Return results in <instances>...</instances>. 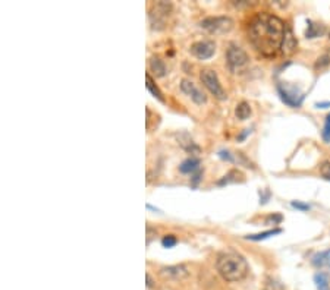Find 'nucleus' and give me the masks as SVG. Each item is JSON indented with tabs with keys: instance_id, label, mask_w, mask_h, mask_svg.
I'll return each instance as SVG.
<instances>
[{
	"instance_id": "1",
	"label": "nucleus",
	"mask_w": 330,
	"mask_h": 290,
	"mask_svg": "<svg viewBox=\"0 0 330 290\" xmlns=\"http://www.w3.org/2000/svg\"><path fill=\"white\" fill-rule=\"evenodd\" d=\"M285 22L273 13L261 12L254 16L248 27V38L254 49L266 57L275 56L283 43Z\"/></svg>"
},
{
	"instance_id": "2",
	"label": "nucleus",
	"mask_w": 330,
	"mask_h": 290,
	"mask_svg": "<svg viewBox=\"0 0 330 290\" xmlns=\"http://www.w3.org/2000/svg\"><path fill=\"white\" fill-rule=\"evenodd\" d=\"M216 269L226 281H241L248 274V262L241 254L235 251H225L220 252L216 259Z\"/></svg>"
},
{
	"instance_id": "3",
	"label": "nucleus",
	"mask_w": 330,
	"mask_h": 290,
	"mask_svg": "<svg viewBox=\"0 0 330 290\" xmlns=\"http://www.w3.org/2000/svg\"><path fill=\"white\" fill-rule=\"evenodd\" d=\"M226 63H228V68L229 71L233 72V74H238V72H242L248 63H250V56L247 54V52L236 46V44H229L228 50H226Z\"/></svg>"
},
{
	"instance_id": "4",
	"label": "nucleus",
	"mask_w": 330,
	"mask_h": 290,
	"mask_svg": "<svg viewBox=\"0 0 330 290\" xmlns=\"http://www.w3.org/2000/svg\"><path fill=\"white\" fill-rule=\"evenodd\" d=\"M170 11H172V5L167 2H157V3L151 5L148 16H150V22H151V27L154 30H163L165 28L166 19L170 15Z\"/></svg>"
},
{
	"instance_id": "5",
	"label": "nucleus",
	"mask_w": 330,
	"mask_h": 290,
	"mask_svg": "<svg viewBox=\"0 0 330 290\" xmlns=\"http://www.w3.org/2000/svg\"><path fill=\"white\" fill-rule=\"evenodd\" d=\"M200 25L210 34H226L233 28V21L228 16H209L200 22Z\"/></svg>"
},
{
	"instance_id": "6",
	"label": "nucleus",
	"mask_w": 330,
	"mask_h": 290,
	"mask_svg": "<svg viewBox=\"0 0 330 290\" xmlns=\"http://www.w3.org/2000/svg\"><path fill=\"white\" fill-rule=\"evenodd\" d=\"M200 79H201L203 85L206 86L216 98H219V100H225L226 98V93H225L223 86L220 84L219 76L216 74V71L209 69V68L203 69L201 74H200Z\"/></svg>"
},
{
	"instance_id": "7",
	"label": "nucleus",
	"mask_w": 330,
	"mask_h": 290,
	"mask_svg": "<svg viewBox=\"0 0 330 290\" xmlns=\"http://www.w3.org/2000/svg\"><path fill=\"white\" fill-rule=\"evenodd\" d=\"M277 93H279L280 100L285 103L286 106H289V107H299L301 103H302V100H304V96L298 90H295V88L289 90V88H286L282 84H277Z\"/></svg>"
},
{
	"instance_id": "8",
	"label": "nucleus",
	"mask_w": 330,
	"mask_h": 290,
	"mask_svg": "<svg viewBox=\"0 0 330 290\" xmlns=\"http://www.w3.org/2000/svg\"><path fill=\"white\" fill-rule=\"evenodd\" d=\"M191 53L200 60H207L216 53V44L211 40H201L195 41L191 46Z\"/></svg>"
},
{
	"instance_id": "9",
	"label": "nucleus",
	"mask_w": 330,
	"mask_h": 290,
	"mask_svg": "<svg viewBox=\"0 0 330 290\" xmlns=\"http://www.w3.org/2000/svg\"><path fill=\"white\" fill-rule=\"evenodd\" d=\"M181 90H182V93L188 96L195 104L198 106H201V104H204V103H207V96L198 88L192 81H189V79H182L181 81Z\"/></svg>"
},
{
	"instance_id": "10",
	"label": "nucleus",
	"mask_w": 330,
	"mask_h": 290,
	"mask_svg": "<svg viewBox=\"0 0 330 290\" xmlns=\"http://www.w3.org/2000/svg\"><path fill=\"white\" fill-rule=\"evenodd\" d=\"M160 276L165 277V279L182 280L189 276V270L184 264H181V265H170V267H165V269L160 270Z\"/></svg>"
},
{
	"instance_id": "11",
	"label": "nucleus",
	"mask_w": 330,
	"mask_h": 290,
	"mask_svg": "<svg viewBox=\"0 0 330 290\" xmlns=\"http://www.w3.org/2000/svg\"><path fill=\"white\" fill-rule=\"evenodd\" d=\"M297 38L294 37L291 28H286L285 38H283V43H282V47H280V52L286 54V56H289V54H292L297 50Z\"/></svg>"
},
{
	"instance_id": "12",
	"label": "nucleus",
	"mask_w": 330,
	"mask_h": 290,
	"mask_svg": "<svg viewBox=\"0 0 330 290\" xmlns=\"http://www.w3.org/2000/svg\"><path fill=\"white\" fill-rule=\"evenodd\" d=\"M200 164L201 161L197 157H189L187 160H184L179 166V172L185 173V174H191V173L200 172Z\"/></svg>"
},
{
	"instance_id": "13",
	"label": "nucleus",
	"mask_w": 330,
	"mask_h": 290,
	"mask_svg": "<svg viewBox=\"0 0 330 290\" xmlns=\"http://www.w3.org/2000/svg\"><path fill=\"white\" fill-rule=\"evenodd\" d=\"M311 264L317 269H330V249L316 254L311 258Z\"/></svg>"
},
{
	"instance_id": "14",
	"label": "nucleus",
	"mask_w": 330,
	"mask_h": 290,
	"mask_svg": "<svg viewBox=\"0 0 330 290\" xmlns=\"http://www.w3.org/2000/svg\"><path fill=\"white\" fill-rule=\"evenodd\" d=\"M178 140H179V145L185 151H188V152H191V154H197V152H200V147L192 141V138H191L188 133H181V135L178 137Z\"/></svg>"
},
{
	"instance_id": "15",
	"label": "nucleus",
	"mask_w": 330,
	"mask_h": 290,
	"mask_svg": "<svg viewBox=\"0 0 330 290\" xmlns=\"http://www.w3.org/2000/svg\"><path fill=\"white\" fill-rule=\"evenodd\" d=\"M150 71H151L156 76H159V78L165 76L166 72H167L165 62H163L159 56H153V57L150 59Z\"/></svg>"
},
{
	"instance_id": "16",
	"label": "nucleus",
	"mask_w": 330,
	"mask_h": 290,
	"mask_svg": "<svg viewBox=\"0 0 330 290\" xmlns=\"http://www.w3.org/2000/svg\"><path fill=\"white\" fill-rule=\"evenodd\" d=\"M235 116L239 119V120H247V119L251 116V106L250 103L247 101H241L236 104V108H235Z\"/></svg>"
},
{
	"instance_id": "17",
	"label": "nucleus",
	"mask_w": 330,
	"mask_h": 290,
	"mask_svg": "<svg viewBox=\"0 0 330 290\" xmlns=\"http://www.w3.org/2000/svg\"><path fill=\"white\" fill-rule=\"evenodd\" d=\"M145 82H147V84H145L147 90H148V91H150V93H151V94H153V96L156 97L157 100H160V101H165V98H163V94H162L160 88L156 85L154 79L151 78V75H150L148 72L145 74Z\"/></svg>"
},
{
	"instance_id": "18",
	"label": "nucleus",
	"mask_w": 330,
	"mask_h": 290,
	"mask_svg": "<svg viewBox=\"0 0 330 290\" xmlns=\"http://www.w3.org/2000/svg\"><path fill=\"white\" fill-rule=\"evenodd\" d=\"M308 28L305 31V37L307 38H317L320 35L324 34V27L323 25H319V24H314L313 21H308Z\"/></svg>"
},
{
	"instance_id": "19",
	"label": "nucleus",
	"mask_w": 330,
	"mask_h": 290,
	"mask_svg": "<svg viewBox=\"0 0 330 290\" xmlns=\"http://www.w3.org/2000/svg\"><path fill=\"white\" fill-rule=\"evenodd\" d=\"M238 181H242V173L239 170H231L220 179L217 185L223 186V185H229V183H236Z\"/></svg>"
},
{
	"instance_id": "20",
	"label": "nucleus",
	"mask_w": 330,
	"mask_h": 290,
	"mask_svg": "<svg viewBox=\"0 0 330 290\" xmlns=\"http://www.w3.org/2000/svg\"><path fill=\"white\" fill-rule=\"evenodd\" d=\"M280 233H282V229H272V230H266V232L257 233V235H248V236H245V239L258 242V240H264V239H269V237L275 236V235H280Z\"/></svg>"
},
{
	"instance_id": "21",
	"label": "nucleus",
	"mask_w": 330,
	"mask_h": 290,
	"mask_svg": "<svg viewBox=\"0 0 330 290\" xmlns=\"http://www.w3.org/2000/svg\"><path fill=\"white\" fill-rule=\"evenodd\" d=\"M263 290H285V286L282 284L280 280L269 276V277H266V280H264Z\"/></svg>"
},
{
	"instance_id": "22",
	"label": "nucleus",
	"mask_w": 330,
	"mask_h": 290,
	"mask_svg": "<svg viewBox=\"0 0 330 290\" xmlns=\"http://www.w3.org/2000/svg\"><path fill=\"white\" fill-rule=\"evenodd\" d=\"M314 283H316V287L317 290H330V283L327 274L324 273H317L314 276Z\"/></svg>"
},
{
	"instance_id": "23",
	"label": "nucleus",
	"mask_w": 330,
	"mask_h": 290,
	"mask_svg": "<svg viewBox=\"0 0 330 290\" xmlns=\"http://www.w3.org/2000/svg\"><path fill=\"white\" fill-rule=\"evenodd\" d=\"M321 137H323V141L326 144L330 142V113L326 116V120H324V126H323V130H321Z\"/></svg>"
},
{
	"instance_id": "24",
	"label": "nucleus",
	"mask_w": 330,
	"mask_h": 290,
	"mask_svg": "<svg viewBox=\"0 0 330 290\" xmlns=\"http://www.w3.org/2000/svg\"><path fill=\"white\" fill-rule=\"evenodd\" d=\"M329 64H330V53L323 54V56H320L319 59H317V62H316V69H323V68L329 66Z\"/></svg>"
},
{
	"instance_id": "25",
	"label": "nucleus",
	"mask_w": 330,
	"mask_h": 290,
	"mask_svg": "<svg viewBox=\"0 0 330 290\" xmlns=\"http://www.w3.org/2000/svg\"><path fill=\"white\" fill-rule=\"evenodd\" d=\"M178 243V239H176L175 235H166L162 239V245L163 248H173Z\"/></svg>"
},
{
	"instance_id": "26",
	"label": "nucleus",
	"mask_w": 330,
	"mask_h": 290,
	"mask_svg": "<svg viewBox=\"0 0 330 290\" xmlns=\"http://www.w3.org/2000/svg\"><path fill=\"white\" fill-rule=\"evenodd\" d=\"M320 174H321L324 179L330 181V163L329 161H324V163L320 166Z\"/></svg>"
},
{
	"instance_id": "27",
	"label": "nucleus",
	"mask_w": 330,
	"mask_h": 290,
	"mask_svg": "<svg viewBox=\"0 0 330 290\" xmlns=\"http://www.w3.org/2000/svg\"><path fill=\"white\" fill-rule=\"evenodd\" d=\"M283 220V217L280 214H270L266 218V225H279Z\"/></svg>"
},
{
	"instance_id": "28",
	"label": "nucleus",
	"mask_w": 330,
	"mask_h": 290,
	"mask_svg": "<svg viewBox=\"0 0 330 290\" xmlns=\"http://www.w3.org/2000/svg\"><path fill=\"white\" fill-rule=\"evenodd\" d=\"M219 157L222 159V160H226V161H229V163H232V161H235V159H233V155H232L229 151H226V150L219 151Z\"/></svg>"
},
{
	"instance_id": "29",
	"label": "nucleus",
	"mask_w": 330,
	"mask_h": 290,
	"mask_svg": "<svg viewBox=\"0 0 330 290\" xmlns=\"http://www.w3.org/2000/svg\"><path fill=\"white\" fill-rule=\"evenodd\" d=\"M292 207L294 208H298V210H301V211H308L310 210V205L308 204H302V203H299V201H292Z\"/></svg>"
},
{
	"instance_id": "30",
	"label": "nucleus",
	"mask_w": 330,
	"mask_h": 290,
	"mask_svg": "<svg viewBox=\"0 0 330 290\" xmlns=\"http://www.w3.org/2000/svg\"><path fill=\"white\" fill-rule=\"evenodd\" d=\"M201 174H203L201 172H198L194 174V177H192V185H194V186H195V185H197V183L201 181Z\"/></svg>"
},
{
	"instance_id": "31",
	"label": "nucleus",
	"mask_w": 330,
	"mask_h": 290,
	"mask_svg": "<svg viewBox=\"0 0 330 290\" xmlns=\"http://www.w3.org/2000/svg\"><path fill=\"white\" fill-rule=\"evenodd\" d=\"M145 279H147V286H148V287H153V280H151V276H150L148 273L145 274Z\"/></svg>"
},
{
	"instance_id": "32",
	"label": "nucleus",
	"mask_w": 330,
	"mask_h": 290,
	"mask_svg": "<svg viewBox=\"0 0 330 290\" xmlns=\"http://www.w3.org/2000/svg\"><path fill=\"white\" fill-rule=\"evenodd\" d=\"M316 107H319V108L330 107V101H326V103H317V104H316Z\"/></svg>"
},
{
	"instance_id": "33",
	"label": "nucleus",
	"mask_w": 330,
	"mask_h": 290,
	"mask_svg": "<svg viewBox=\"0 0 330 290\" xmlns=\"http://www.w3.org/2000/svg\"><path fill=\"white\" fill-rule=\"evenodd\" d=\"M248 133H250V129H245V132L242 133L241 137H238V141H242V140H244V138H245V137H247Z\"/></svg>"
},
{
	"instance_id": "34",
	"label": "nucleus",
	"mask_w": 330,
	"mask_h": 290,
	"mask_svg": "<svg viewBox=\"0 0 330 290\" xmlns=\"http://www.w3.org/2000/svg\"><path fill=\"white\" fill-rule=\"evenodd\" d=\"M329 38H330V30H329Z\"/></svg>"
}]
</instances>
